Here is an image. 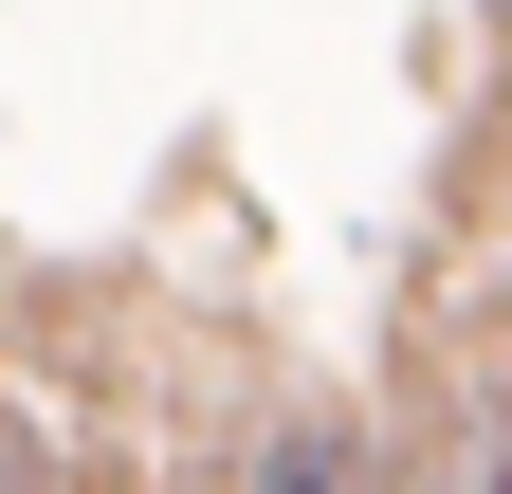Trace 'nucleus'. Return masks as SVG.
<instances>
[{"instance_id": "1", "label": "nucleus", "mask_w": 512, "mask_h": 494, "mask_svg": "<svg viewBox=\"0 0 512 494\" xmlns=\"http://www.w3.org/2000/svg\"><path fill=\"white\" fill-rule=\"evenodd\" d=\"M238 494H384V476H366V440H348V421H275V440L238 458Z\"/></svg>"}, {"instance_id": "2", "label": "nucleus", "mask_w": 512, "mask_h": 494, "mask_svg": "<svg viewBox=\"0 0 512 494\" xmlns=\"http://www.w3.org/2000/svg\"><path fill=\"white\" fill-rule=\"evenodd\" d=\"M0 494H37V421L19 403H0Z\"/></svg>"}]
</instances>
